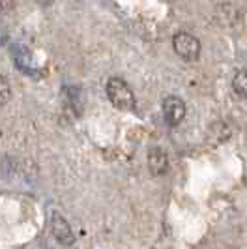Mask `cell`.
Listing matches in <instances>:
<instances>
[{"label":"cell","mask_w":247,"mask_h":249,"mask_svg":"<svg viewBox=\"0 0 247 249\" xmlns=\"http://www.w3.org/2000/svg\"><path fill=\"white\" fill-rule=\"evenodd\" d=\"M107 98L112 105L120 111H133L135 109V94L129 85L120 77H111L107 81Z\"/></svg>","instance_id":"6da1fadb"},{"label":"cell","mask_w":247,"mask_h":249,"mask_svg":"<svg viewBox=\"0 0 247 249\" xmlns=\"http://www.w3.org/2000/svg\"><path fill=\"white\" fill-rule=\"evenodd\" d=\"M173 47L174 53L184 58L187 62H195L198 56H200V41L198 37H195L189 32H178L173 37Z\"/></svg>","instance_id":"7a4b0ae2"},{"label":"cell","mask_w":247,"mask_h":249,"mask_svg":"<svg viewBox=\"0 0 247 249\" xmlns=\"http://www.w3.org/2000/svg\"><path fill=\"white\" fill-rule=\"evenodd\" d=\"M163 116L169 125H178L185 118V103L178 96H167L163 100Z\"/></svg>","instance_id":"3957f363"},{"label":"cell","mask_w":247,"mask_h":249,"mask_svg":"<svg viewBox=\"0 0 247 249\" xmlns=\"http://www.w3.org/2000/svg\"><path fill=\"white\" fill-rule=\"evenodd\" d=\"M51 231H53V236L56 238L62 246H71L75 242L71 227H70V223L64 219V215H60V213H53V217H51Z\"/></svg>","instance_id":"277c9868"},{"label":"cell","mask_w":247,"mask_h":249,"mask_svg":"<svg viewBox=\"0 0 247 249\" xmlns=\"http://www.w3.org/2000/svg\"><path fill=\"white\" fill-rule=\"evenodd\" d=\"M13 60H15V66L26 75H34L37 77L39 75V70H37L36 62H34V58H32V54H30V51L23 47V45H15L13 47Z\"/></svg>","instance_id":"5b68a950"},{"label":"cell","mask_w":247,"mask_h":249,"mask_svg":"<svg viewBox=\"0 0 247 249\" xmlns=\"http://www.w3.org/2000/svg\"><path fill=\"white\" fill-rule=\"evenodd\" d=\"M148 169L152 175L161 176L169 171V160L167 154L161 148H152L148 152Z\"/></svg>","instance_id":"8992f818"},{"label":"cell","mask_w":247,"mask_h":249,"mask_svg":"<svg viewBox=\"0 0 247 249\" xmlns=\"http://www.w3.org/2000/svg\"><path fill=\"white\" fill-rule=\"evenodd\" d=\"M232 90L240 98H247V68L240 70L232 79Z\"/></svg>","instance_id":"52a82bcc"},{"label":"cell","mask_w":247,"mask_h":249,"mask_svg":"<svg viewBox=\"0 0 247 249\" xmlns=\"http://www.w3.org/2000/svg\"><path fill=\"white\" fill-rule=\"evenodd\" d=\"M10 98H12V85L4 75H0V107L6 105Z\"/></svg>","instance_id":"ba28073f"},{"label":"cell","mask_w":247,"mask_h":249,"mask_svg":"<svg viewBox=\"0 0 247 249\" xmlns=\"http://www.w3.org/2000/svg\"><path fill=\"white\" fill-rule=\"evenodd\" d=\"M15 8V0H0V13H10Z\"/></svg>","instance_id":"9c48e42d"}]
</instances>
